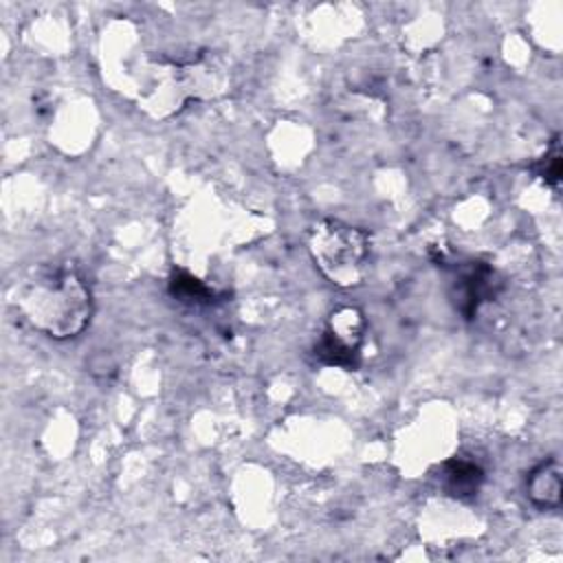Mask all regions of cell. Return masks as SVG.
<instances>
[{
	"instance_id": "6da1fadb",
	"label": "cell",
	"mask_w": 563,
	"mask_h": 563,
	"mask_svg": "<svg viewBox=\"0 0 563 563\" xmlns=\"http://www.w3.org/2000/svg\"><path fill=\"white\" fill-rule=\"evenodd\" d=\"M15 306L35 330L57 341L79 336L95 310L90 286L73 262L37 268L20 286Z\"/></svg>"
},
{
	"instance_id": "7a4b0ae2",
	"label": "cell",
	"mask_w": 563,
	"mask_h": 563,
	"mask_svg": "<svg viewBox=\"0 0 563 563\" xmlns=\"http://www.w3.org/2000/svg\"><path fill=\"white\" fill-rule=\"evenodd\" d=\"M369 233L339 222L319 220L308 233V251L317 268L336 286L350 288L363 282L369 260Z\"/></svg>"
},
{
	"instance_id": "3957f363",
	"label": "cell",
	"mask_w": 563,
	"mask_h": 563,
	"mask_svg": "<svg viewBox=\"0 0 563 563\" xmlns=\"http://www.w3.org/2000/svg\"><path fill=\"white\" fill-rule=\"evenodd\" d=\"M365 334V319L358 308L343 306L336 308L319 341L314 343V356L330 367L354 369L361 361V345Z\"/></svg>"
},
{
	"instance_id": "277c9868",
	"label": "cell",
	"mask_w": 563,
	"mask_h": 563,
	"mask_svg": "<svg viewBox=\"0 0 563 563\" xmlns=\"http://www.w3.org/2000/svg\"><path fill=\"white\" fill-rule=\"evenodd\" d=\"M499 290L501 279L488 262L471 260L457 266L453 277V303L464 319H473L486 301L497 297Z\"/></svg>"
},
{
	"instance_id": "5b68a950",
	"label": "cell",
	"mask_w": 563,
	"mask_h": 563,
	"mask_svg": "<svg viewBox=\"0 0 563 563\" xmlns=\"http://www.w3.org/2000/svg\"><path fill=\"white\" fill-rule=\"evenodd\" d=\"M526 495L541 510L561 506V464L556 457H545L526 475Z\"/></svg>"
},
{
	"instance_id": "8992f818",
	"label": "cell",
	"mask_w": 563,
	"mask_h": 563,
	"mask_svg": "<svg viewBox=\"0 0 563 563\" xmlns=\"http://www.w3.org/2000/svg\"><path fill=\"white\" fill-rule=\"evenodd\" d=\"M484 484V468L466 457H451L442 464V486L457 499H468L479 493Z\"/></svg>"
},
{
	"instance_id": "52a82bcc",
	"label": "cell",
	"mask_w": 563,
	"mask_h": 563,
	"mask_svg": "<svg viewBox=\"0 0 563 563\" xmlns=\"http://www.w3.org/2000/svg\"><path fill=\"white\" fill-rule=\"evenodd\" d=\"M167 286H169V295L187 306H207L218 299V295L205 282H200L198 277L180 268L169 275Z\"/></svg>"
},
{
	"instance_id": "ba28073f",
	"label": "cell",
	"mask_w": 563,
	"mask_h": 563,
	"mask_svg": "<svg viewBox=\"0 0 563 563\" xmlns=\"http://www.w3.org/2000/svg\"><path fill=\"white\" fill-rule=\"evenodd\" d=\"M532 172L545 180V185H550L552 189H559L561 183V143L559 136H554L550 141V147L545 150V154L541 158H537V163L532 165Z\"/></svg>"
}]
</instances>
